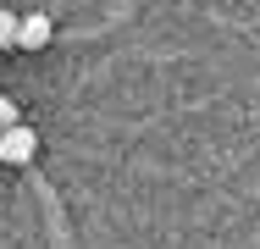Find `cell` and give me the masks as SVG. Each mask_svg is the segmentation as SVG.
I'll return each mask as SVG.
<instances>
[{"label": "cell", "instance_id": "cell-1", "mask_svg": "<svg viewBox=\"0 0 260 249\" xmlns=\"http://www.w3.org/2000/svg\"><path fill=\"white\" fill-rule=\"evenodd\" d=\"M34 155H39V133H34V128H11V133L0 139V161H6V166H28Z\"/></svg>", "mask_w": 260, "mask_h": 249}, {"label": "cell", "instance_id": "cell-4", "mask_svg": "<svg viewBox=\"0 0 260 249\" xmlns=\"http://www.w3.org/2000/svg\"><path fill=\"white\" fill-rule=\"evenodd\" d=\"M11 128H22V122H17V105H11L6 95H0V139H6Z\"/></svg>", "mask_w": 260, "mask_h": 249}, {"label": "cell", "instance_id": "cell-2", "mask_svg": "<svg viewBox=\"0 0 260 249\" xmlns=\"http://www.w3.org/2000/svg\"><path fill=\"white\" fill-rule=\"evenodd\" d=\"M50 34H55L50 17L34 11V17H22V39H17V45H22V50H45V45H50Z\"/></svg>", "mask_w": 260, "mask_h": 249}, {"label": "cell", "instance_id": "cell-3", "mask_svg": "<svg viewBox=\"0 0 260 249\" xmlns=\"http://www.w3.org/2000/svg\"><path fill=\"white\" fill-rule=\"evenodd\" d=\"M17 39H22V17L17 11H0V50H11Z\"/></svg>", "mask_w": 260, "mask_h": 249}]
</instances>
